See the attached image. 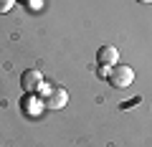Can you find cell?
<instances>
[{
  "instance_id": "1",
  "label": "cell",
  "mask_w": 152,
  "mask_h": 147,
  "mask_svg": "<svg viewBox=\"0 0 152 147\" xmlns=\"http://www.w3.org/2000/svg\"><path fill=\"white\" fill-rule=\"evenodd\" d=\"M109 84H112L114 89H129L132 81H134V69L127 64H117L109 69Z\"/></svg>"
},
{
  "instance_id": "2",
  "label": "cell",
  "mask_w": 152,
  "mask_h": 147,
  "mask_svg": "<svg viewBox=\"0 0 152 147\" xmlns=\"http://www.w3.org/2000/svg\"><path fill=\"white\" fill-rule=\"evenodd\" d=\"M41 84H43V74H41L38 69H28V71H23V74H20V86H23V91L36 94L38 89H41Z\"/></svg>"
},
{
  "instance_id": "4",
  "label": "cell",
  "mask_w": 152,
  "mask_h": 147,
  "mask_svg": "<svg viewBox=\"0 0 152 147\" xmlns=\"http://www.w3.org/2000/svg\"><path fill=\"white\" fill-rule=\"evenodd\" d=\"M96 61H99V66H117L119 64V51L114 48V46H102L99 48V53H96Z\"/></svg>"
},
{
  "instance_id": "6",
  "label": "cell",
  "mask_w": 152,
  "mask_h": 147,
  "mask_svg": "<svg viewBox=\"0 0 152 147\" xmlns=\"http://www.w3.org/2000/svg\"><path fill=\"white\" fill-rule=\"evenodd\" d=\"M28 8H33V10H38V8H41V0H28Z\"/></svg>"
},
{
  "instance_id": "7",
  "label": "cell",
  "mask_w": 152,
  "mask_h": 147,
  "mask_svg": "<svg viewBox=\"0 0 152 147\" xmlns=\"http://www.w3.org/2000/svg\"><path fill=\"white\" fill-rule=\"evenodd\" d=\"M99 74H102V76L107 79V76H109V66H102V69H99Z\"/></svg>"
},
{
  "instance_id": "3",
  "label": "cell",
  "mask_w": 152,
  "mask_h": 147,
  "mask_svg": "<svg viewBox=\"0 0 152 147\" xmlns=\"http://www.w3.org/2000/svg\"><path fill=\"white\" fill-rule=\"evenodd\" d=\"M43 104L48 109H61L69 104V91H66L64 86H53L48 94H43Z\"/></svg>"
},
{
  "instance_id": "5",
  "label": "cell",
  "mask_w": 152,
  "mask_h": 147,
  "mask_svg": "<svg viewBox=\"0 0 152 147\" xmlns=\"http://www.w3.org/2000/svg\"><path fill=\"white\" fill-rule=\"evenodd\" d=\"M10 5H13V0H0V13H5Z\"/></svg>"
},
{
  "instance_id": "8",
  "label": "cell",
  "mask_w": 152,
  "mask_h": 147,
  "mask_svg": "<svg viewBox=\"0 0 152 147\" xmlns=\"http://www.w3.org/2000/svg\"><path fill=\"white\" fill-rule=\"evenodd\" d=\"M137 3H145V5H147V3H152V0H137Z\"/></svg>"
}]
</instances>
